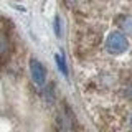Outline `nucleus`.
<instances>
[{"label": "nucleus", "instance_id": "nucleus-9", "mask_svg": "<svg viewBox=\"0 0 132 132\" xmlns=\"http://www.w3.org/2000/svg\"><path fill=\"white\" fill-rule=\"evenodd\" d=\"M55 33L56 36H61V22H60V16L55 18Z\"/></svg>", "mask_w": 132, "mask_h": 132}, {"label": "nucleus", "instance_id": "nucleus-6", "mask_svg": "<svg viewBox=\"0 0 132 132\" xmlns=\"http://www.w3.org/2000/svg\"><path fill=\"white\" fill-rule=\"evenodd\" d=\"M55 61H56L58 68H60V71L63 73L64 76H68V66H66V61H64V58L61 56V55H55Z\"/></svg>", "mask_w": 132, "mask_h": 132}, {"label": "nucleus", "instance_id": "nucleus-1", "mask_svg": "<svg viewBox=\"0 0 132 132\" xmlns=\"http://www.w3.org/2000/svg\"><path fill=\"white\" fill-rule=\"evenodd\" d=\"M104 48L109 55L112 56H117V55H122L129 50V40L127 36L124 35L122 31H111L106 38V43H104Z\"/></svg>", "mask_w": 132, "mask_h": 132}, {"label": "nucleus", "instance_id": "nucleus-2", "mask_svg": "<svg viewBox=\"0 0 132 132\" xmlns=\"http://www.w3.org/2000/svg\"><path fill=\"white\" fill-rule=\"evenodd\" d=\"M30 74H31V79L38 88H43L45 82H46V68L43 66V63H40L36 58H31L30 63Z\"/></svg>", "mask_w": 132, "mask_h": 132}, {"label": "nucleus", "instance_id": "nucleus-3", "mask_svg": "<svg viewBox=\"0 0 132 132\" xmlns=\"http://www.w3.org/2000/svg\"><path fill=\"white\" fill-rule=\"evenodd\" d=\"M116 25L119 27V31H122L124 35H130L132 33V15L121 13L116 18Z\"/></svg>", "mask_w": 132, "mask_h": 132}, {"label": "nucleus", "instance_id": "nucleus-5", "mask_svg": "<svg viewBox=\"0 0 132 132\" xmlns=\"http://www.w3.org/2000/svg\"><path fill=\"white\" fill-rule=\"evenodd\" d=\"M121 94H122V97L126 99V101L132 102V78L124 81V84L121 86Z\"/></svg>", "mask_w": 132, "mask_h": 132}, {"label": "nucleus", "instance_id": "nucleus-7", "mask_svg": "<svg viewBox=\"0 0 132 132\" xmlns=\"http://www.w3.org/2000/svg\"><path fill=\"white\" fill-rule=\"evenodd\" d=\"M45 94H46V99H48V102H51L53 99H55V84H48L46 88H45Z\"/></svg>", "mask_w": 132, "mask_h": 132}, {"label": "nucleus", "instance_id": "nucleus-11", "mask_svg": "<svg viewBox=\"0 0 132 132\" xmlns=\"http://www.w3.org/2000/svg\"><path fill=\"white\" fill-rule=\"evenodd\" d=\"M5 63H7V60L3 56H0V69H3V66H5Z\"/></svg>", "mask_w": 132, "mask_h": 132}, {"label": "nucleus", "instance_id": "nucleus-4", "mask_svg": "<svg viewBox=\"0 0 132 132\" xmlns=\"http://www.w3.org/2000/svg\"><path fill=\"white\" fill-rule=\"evenodd\" d=\"M12 53V41H10V36L7 33H2L0 31V56H3L5 60H8Z\"/></svg>", "mask_w": 132, "mask_h": 132}, {"label": "nucleus", "instance_id": "nucleus-10", "mask_svg": "<svg viewBox=\"0 0 132 132\" xmlns=\"http://www.w3.org/2000/svg\"><path fill=\"white\" fill-rule=\"evenodd\" d=\"M126 126H127V132H132V112H129V116H127Z\"/></svg>", "mask_w": 132, "mask_h": 132}, {"label": "nucleus", "instance_id": "nucleus-8", "mask_svg": "<svg viewBox=\"0 0 132 132\" xmlns=\"http://www.w3.org/2000/svg\"><path fill=\"white\" fill-rule=\"evenodd\" d=\"M64 2V5L66 7H69V8H73V10H76V8H79L82 5V2L84 0H63Z\"/></svg>", "mask_w": 132, "mask_h": 132}]
</instances>
